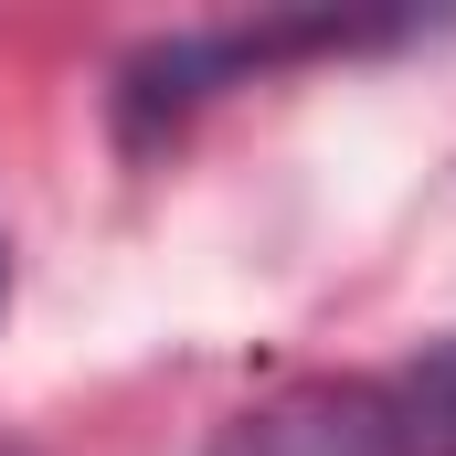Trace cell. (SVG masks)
<instances>
[{
	"instance_id": "cell-1",
	"label": "cell",
	"mask_w": 456,
	"mask_h": 456,
	"mask_svg": "<svg viewBox=\"0 0 456 456\" xmlns=\"http://www.w3.org/2000/svg\"><path fill=\"white\" fill-rule=\"evenodd\" d=\"M213 456H393L371 393H287L265 414H244Z\"/></svg>"
},
{
	"instance_id": "cell-2",
	"label": "cell",
	"mask_w": 456,
	"mask_h": 456,
	"mask_svg": "<svg viewBox=\"0 0 456 456\" xmlns=\"http://www.w3.org/2000/svg\"><path fill=\"white\" fill-rule=\"evenodd\" d=\"M371 414H382V446L393 456H456V330L414 371H393L371 393Z\"/></svg>"
},
{
	"instance_id": "cell-3",
	"label": "cell",
	"mask_w": 456,
	"mask_h": 456,
	"mask_svg": "<svg viewBox=\"0 0 456 456\" xmlns=\"http://www.w3.org/2000/svg\"><path fill=\"white\" fill-rule=\"evenodd\" d=\"M0 297H11V255H0Z\"/></svg>"
}]
</instances>
